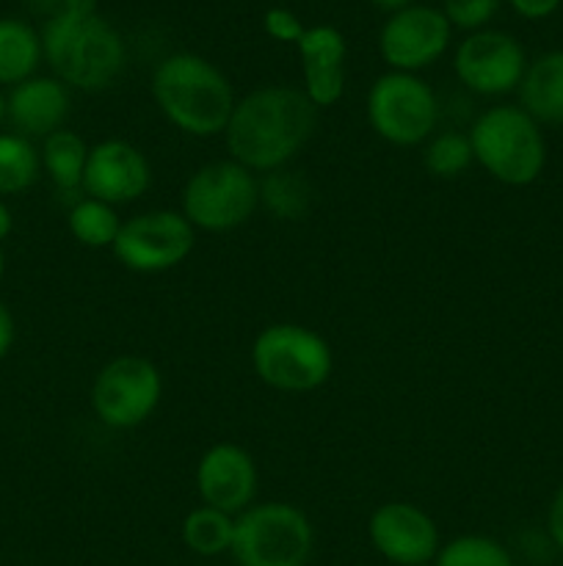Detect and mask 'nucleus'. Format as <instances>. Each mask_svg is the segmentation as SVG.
<instances>
[{
	"label": "nucleus",
	"instance_id": "f257e3e1",
	"mask_svg": "<svg viewBox=\"0 0 563 566\" xmlns=\"http://www.w3.org/2000/svg\"><path fill=\"white\" fill-rule=\"evenodd\" d=\"M318 108L304 88L259 86L235 103L224 138L232 160L254 175L285 169L312 138Z\"/></svg>",
	"mask_w": 563,
	"mask_h": 566
},
{
	"label": "nucleus",
	"instance_id": "f03ea898",
	"mask_svg": "<svg viewBox=\"0 0 563 566\" xmlns=\"http://www.w3.org/2000/svg\"><path fill=\"white\" fill-rule=\"evenodd\" d=\"M152 97L160 114L193 138L224 133L237 103L230 77L213 61L193 53L160 61L152 75Z\"/></svg>",
	"mask_w": 563,
	"mask_h": 566
},
{
	"label": "nucleus",
	"instance_id": "7ed1b4c3",
	"mask_svg": "<svg viewBox=\"0 0 563 566\" xmlns=\"http://www.w3.org/2000/svg\"><path fill=\"white\" fill-rule=\"evenodd\" d=\"M42 53L64 86L103 92L125 70L121 33L99 14L77 17L59 11L44 25Z\"/></svg>",
	"mask_w": 563,
	"mask_h": 566
},
{
	"label": "nucleus",
	"instance_id": "20e7f679",
	"mask_svg": "<svg viewBox=\"0 0 563 566\" xmlns=\"http://www.w3.org/2000/svg\"><path fill=\"white\" fill-rule=\"evenodd\" d=\"M472 155L497 182L524 188L546 166V138L541 125L519 105H495L469 127Z\"/></svg>",
	"mask_w": 563,
	"mask_h": 566
},
{
	"label": "nucleus",
	"instance_id": "39448f33",
	"mask_svg": "<svg viewBox=\"0 0 563 566\" xmlns=\"http://www.w3.org/2000/svg\"><path fill=\"white\" fill-rule=\"evenodd\" d=\"M252 368L270 390L312 392L329 381L334 354L329 340L301 324H270L254 337Z\"/></svg>",
	"mask_w": 563,
	"mask_h": 566
},
{
	"label": "nucleus",
	"instance_id": "423d86ee",
	"mask_svg": "<svg viewBox=\"0 0 563 566\" xmlns=\"http://www.w3.org/2000/svg\"><path fill=\"white\" fill-rule=\"evenodd\" d=\"M315 528L293 503H254L235 517L232 558L237 566H307Z\"/></svg>",
	"mask_w": 563,
	"mask_h": 566
},
{
	"label": "nucleus",
	"instance_id": "0eeeda50",
	"mask_svg": "<svg viewBox=\"0 0 563 566\" xmlns=\"http://www.w3.org/2000/svg\"><path fill=\"white\" fill-rule=\"evenodd\" d=\"M259 208V180L237 160H213L188 177L180 213L193 230L230 232L246 224Z\"/></svg>",
	"mask_w": 563,
	"mask_h": 566
},
{
	"label": "nucleus",
	"instance_id": "6e6552de",
	"mask_svg": "<svg viewBox=\"0 0 563 566\" xmlns=\"http://www.w3.org/2000/svg\"><path fill=\"white\" fill-rule=\"evenodd\" d=\"M368 122L375 136L395 147H417L439 125V103L423 77L386 72L368 92Z\"/></svg>",
	"mask_w": 563,
	"mask_h": 566
},
{
	"label": "nucleus",
	"instance_id": "1a4fd4ad",
	"mask_svg": "<svg viewBox=\"0 0 563 566\" xmlns=\"http://www.w3.org/2000/svg\"><path fill=\"white\" fill-rule=\"evenodd\" d=\"M163 398V376L147 357L125 354L99 368L92 385V409L108 429H136L147 423Z\"/></svg>",
	"mask_w": 563,
	"mask_h": 566
},
{
	"label": "nucleus",
	"instance_id": "9d476101",
	"mask_svg": "<svg viewBox=\"0 0 563 566\" xmlns=\"http://www.w3.org/2000/svg\"><path fill=\"white\" fill-rule=\"evenodd\" d=\"M196 230L177 210H149L121 221L114 258L136 274H163L191 258Z\"/></svg>",
	"mask_w": 563,
	"mask_h": 566
},
{
	"label": "nucleus",
	"instance_id": "9b49d317",
	"mask_svg": "<svg viewBox=\"0 0 563 566\" xmlns=\"http://www.w3.org/2000/svg\"><path fill=\"white\" fill-rule=\"evenodd\" d=\"M458 81L480 97H500L522 83L528 59L522 44L502 31H475L458 44L453 59Z\"/></svg>",
	"mask_w": 563,
	"mask_h": 566
},
{
	"label": "nucleus",
	"instance_id": "f8f14e48",
	"mask_svg": "<svg viewBox=\"0 0 563 566\" xmlns=\"http://www.w3.org/2000/svg\"><path fill=\"white\" fill-rule=\"evenodd\" d=\"M453 25L447 22L445 11L431 6H406L392 11L379 33L381 59L390 64L392 72H417L442 59L450 44Z\"/></svg>",
	"mask_w": 563,
	"mask_h": 566
},
{
	"label": "nucleus",
	"instance_id": "ddd939ff",
	"mask_svg": "<svg viewBox=\"0 0 563 566\" xmlns=\"http://www.w3.org/2000/svg\"><path fill=\"white\" fill-rule=\"evenodd\" d=\"M368 534L379 556L397 566L431 564L442 551L434 517L406 501H392L375 509L370 514Z\"/></svg>",
	"mask_w": 563,
	"mask_h": 566
},
{
	"label": "nucleus",
	"instance_id": "4468645a",
	"mask_svg": "<svg viewBox=\"0 0 563 566\" xmlns=\"http://www.w3.org/2000/svg\"><path fill=\"white\" fill-rule=\"evenodd\" d=\"M152 186V166L136 144L108 138L88 149L83 191L105 205H127L141 199Z\"/></svg>",
	"mask_w": 563,
	"mask_h": 566
},
{
	"label": "nucleus",
	"instance_id": "2eb2a0df",
	"mask_svg": "<svg viewBox=\"0 0 563 566\" xmlns=\"http://www.w3.org/2000/svg\"><path fill=\"white\" fill-rule=\"evenodd\" d=\"M257 486V464L252 453L235 442H215L199 459L196 492L202 497V506L237 517L248 506H254Z\"/></svg>",
	"mask_w": 563,
	"mask_h": 566
},
{
	"label": "nucleus",
	"instance_id": "dca6fc26",
	"mask_svg": "<svg viewBox=\"0 0 563 566\" xmlns=\"http://www.w3.org/2000/svg\"><path fill=\"white\" fill-rule=\"evenodd\" d=\"M304 94L315 108H331L346 94L348 42L334 25H312L298 39Z\"/></svg>",
	"mask_w": 563,
	"mask_h": 566
},
{
	"label": "nucleus",
	"instance_id": "f3484780",
	"mask_svg": "<svg viewBox=\"0 0 563 566\" xmlns=\"http://www.w3.org/2000/svg\"><path fill=\"white\" fill-rule=\"evenodd\" d=\"M70 105V86H64L59 77L33 75L11 88L6 97V119L20 136L47 138L50 133L64 127Z\"/></svg>",
	"mask_w": 563,
	"mask_h": 566
},
{
	"label": "nucleus",
	"instance_id": "a211bd4d",
	"mask_svg": "<svg viewBox=\"0 0 563 566\" xmlns=\"http://www.w3.org/2000/svg\"><path fill=\"white\" fill-rule=\"evenodd\" d=\"M517 92L519 108L539 125H563V50H552L528 64Z\"/></svg>",
	"mask_w": 563,
	"mask_h": 566
},
{
	"label": "nucleus",
	"instance_id": "6ab92c4d",
	"mask_svg": "<svg viewBox=\"0 0 563 566\" xmlns=\"http://www.w3.org/2000/svg\"><path fill=\"white\" fill-rule=\"evenodd\" d=\"M42 53V36L28 22L3 17L0 20V86H20L36 75Z\"/></svg>",
	"mask_w": 563,
	"mask_h": 566
},
{
	"label": "nucleus",
	"instance_id": "aec40b11",
	"mask_svg": "<svg viewBox=\"0 0 563 566\" xmlns=\"http://www.w3.org/2000/svg\"><path fill=\"white\" fill-rule=\"evenodd\" d=\"M88 149L92 147L83 142V136H77L75 130H66V127L50 133L47 138H42V149H39L42 169L59 191L72 193L77 191V188H83V171H86Z\"/></svg>",
	"mask_w": 563,
	"mask_h": 566
},
{
	"label": "nucleus",
	"instance_id": "412c9836",
	"mask_svg": "<svg viewBox=\"0 0 563 566\" xmlns=\"http://www.w3.org/2000/svg\"><path fill=\"white\" fill-rule=\"evenodd\" d=\"M259 205L282 221H298L309 213L312 186L301 171L276 169L259 180Z\"/></svg>",
	"mask_w": 563,
	"mask_h": 566
},
{
	"label": "nucleus",
	"instance_id": "4be33fe9",
	"mask_svg": "<svg viewBox=\"0 0 563 566\" xmlns=\"http://www.w3.org/2000/svg\"><path fill=\"white\" fill-rule=\"evenodd\" d=\"M232 536H235V517L219 509H191L182 520V545L196 556L215 558L221 553H230Z\"/></svg>",
	"mask_w": 563,
	"mask_h": 566
},
{
	"label": "nucleus",
	"instance_id": "5701e85b",
	"mask_svg": "<svg viewBox=\"0 0 563 566\" xmlns=\"http://www.w3.org/2000/svg\"><path fill=\"white\" fill-rule=\"evenodd\" d=\"M42 158L31 138L0 133V197H17L39 180Z\"/></svg>",
	"mask_w": 563,
	"mask_h": 566
},
{
	"label": "nucleus",
	"instance_id": "b1692460",
	"mask_svg": "<svg viewBox=\"0 0 563 566\" xmlns=\"http://www.w3.org/2000/svg\"><path fill=\"white\" fill-rule=\"evenodd\" d=\"M66 224H70L72 238L88 249H114L116 235L121 230V219L114 205H105L92 197L72 205Z\"/></svg>",
	"mask_w": 563,
	"mask_h": 566
},
{
	"label": "nucleus",
	"instance_id": "393cba45",
	"mask_svg": "<svg viewBox=\"0 0 563 566\" xmlns=\"http://www.w3.org/2000/svg\"><path fill=\"white\" fill-rule=\"evenodd\" d=\"M425 171L439 180H453V177L464 175L469 166L475 164L472 144H469V136L464 133H436V136L428 138V147L423 153Z\"/></svg>",
	"mask_w": 563,
	"mask_h": 566
},
{
	"label": "nucleus",
	"instance_id": "a878e982",
	"mask_svg": "<svg viewBox=\"0 0 563 566\" xmlns=\"http://www.w3.org/2000/svg\"><path fill=\"white\" fill-rule=\"evenodd\" d=\"M436 566H517L511 553L491 536L467 534L442 545Z\"/></svg>",
	"mask_w": 563,
	"mask_h": 566
},
{
	"label": "nucleus",
	"instance_id": "bb28decb",
	"mask_svg": "<svg viewBox=\"0 0 563 566\" xmlns=\"http://www.w3.org/2000/svg\"><path fill=\"white\" fill-rule=\"evenodd\" d=\"M500 0H445V17L453 28L480 31L497 14Z\"/></svg>",
	"mask_w": 563,
	"mask_h": 566
},
{
	"label": "nucleus",
	"instance_id": "cd10ccee",
	"mask_svg": "<svg viewBox=\"0 0 563 566\" xmlns=\"http://www.w3.org/2000/svg\"><path fill=\"white\" fill-rule=\"evenodd\" d=\"M263 25H265V33H268L270 39H276V42H285V44H298V39L304 36V31H307V28H304V22L287 9H270L268 14H265Z\"/></svg>",
	"mask_w": 563,
	"mask_h": 566
},
{
	"label": "nucleus",
	"instance_id": "c85d7f7f",
	"mask_svg": "<svg viewBox=\"0 0 563 566\" xmlns=\"http://www.w3.org/2000/svg\"><path fill=\"white\" fill-rule=\"evenodd\" d=\"M546 534H550L552 545L563 551V484L557 486L555 497L550 503V512H546Z\"/></svg>",
	"mask_w": 563,
	"mask_h": 566
},
{
	"label": "nucleus",
	"instance_id": "c756f323",
	"mask_svg": "<svg viewBox=\"0 0 563 566\" xmlns=\"http://www.w3.org/2000/svg\"><path fill=\"white\" fill-rule=\"evenodd\" d=\"M508 3H511L513 11L522 14L524 20H544V17L555 14L561 0H508Z\"/></svg>",
	"mask_w": 563,
	"mask_h": 566
},
{
	"label": "nucleus",
	"instance_id": "7c9ffc66",
	"mask_svg": "<svg viewBox=\"0 0 563 566\" xmlns=\"http://www.w3.org/2000/svg\"><path fill=\"white\" fill-rule=\"evenodd\" d=\"M14 318H11L9 307H6L3 302H0V359L6 357V354L11 352V346H14Z\"/></svg>",
	"mask_w": 563,
	"mask_h": 566
},
{
	"label": "nucleus",
	"instance_id": "2f4dec72",
	"mask_svg": "<svg viewBox=\"0 0 563 566\" xmlns=\"http://www.w3.org/2000/svg\"><path fill=\"white\" fill-rule=\"evenodd\" d=\"M61 11H66V14H77V17L97 14V0H61Z\"/></svg>",
	"mask_w": 563,
	"mask_h": 566
},
{
	"label": "nucleus",
	"instance_id": "473e14b6",
	"mask_svg": "<svg viewBox=\"0 0 563 566\" xmlns=\"http://www.w3.org/2000/svg\"><path fill=\"white\" fill-rule=\"evenodd\" d=\"M11 230H14V216H11L9 205L0 199V241H6L11 235Z\"/></svg>",
	"mask_w": 563,
	"mask_h": 566
},
{
	"label": "nucleus",
	"instance_id": "72a5a7b5",
	"mask_svg": "<svg viewBox=\"0 0 563 566\" xmlns=\"http://www.w3.org/2000/svg\"><path fill=\"white\" fill-rule=\"evenodd\" d=\"M370 3H375L379 6L381 11H401V9H406V6H412V0H370Z\"/></svg>",
	"mask_w": 563,
	"mask_h": 566
},
{
	"label": "nucleus",
	"instance_id": "f704fd0d",
	"mask_svg": "<svg viewBox=\"0 0 563 566\" xmlns=\"http://www.w3.org/2000/svg\"><path fill=\"white\" fill-rule=\"evenodd\" d=\"M3 122H6V97L0 94V125H3Z\"/></svg>",
	"mask_w": 563,
	"mask_h": 566
},
{
	"label": "nucleus",
	"instance_id": "c9c22d12",
	"mask_svg": "<svg viewBox=\"0 0 563 566\" xmlns=\"http://www.w3.org/2000/svg\"><path fill=\"white\" fill-rule=\"evenodd\" d=\"M3 274H6V254L3 249H0V282H3Z\"/></svg>",
	"mask_w": 563,
	"mask_h": 566
},
{
	"label": "nucleus",
	"instance_id": "e433bc0d",
	"mask_svg": "<svg viewBox=\"0 0 563 566\" xmlns=\"http://www.w3.org/2000/svg\"><path fill=\"white\" fill-rule=\"evenodd\" d=\"M419 566H436V564H434V562H431V564H419Z\"/></svg>",
	"mask_w": 563,
	"mask_h": 566
}]
</instances>
